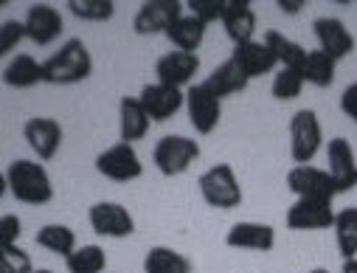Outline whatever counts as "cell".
I'll use <instances>...</instances> for the list:
<instances>
[{
	"label": "cell",
	"instance_id": "6da1fadb",
	"mask_svg": "<svg viewBox=\"0 0 357 273\" xmlns=\"http://www.w3.org/2000/svg\"><path fill=\"white\" fill-rule=\"evenodd\" d=\"M93 73V57L79 37L62 43L45 62H43V82L48 84H79Z\"/></svg>",
	"mask_w": 357,
	"mask_h": 273
},
{
	"label": "cell",
	"instance_id": "7a4b0ae2",
	"mask_svg": "<svg viewBox=\"0 0 357 273\" xmlns=\"http://www.w3.org/2000/svg\"><path fill=\"white\" fill-rule=\"evenodd\" d=\"M6 180H9V192L15 195V200L26 203V206H45L54 200V186H51V175L40 161H12L6 169Z\"/></svg>",
	"mask_w": 357,
	"mask_h": 273
},
{
	"label": "cell",
	"instance_id": "3957f363",
	"mask_svg": "<svg viewBox=\"0 0 357 273\" xmlns=\"http://www.w3.org/2000/svg\"><path fill=\"white\" fill-rule=\"evenodd\" d=\"M197 158H200V144L189 135H177V133H169V135L158 138V144L152 149V163L166 177L189 172Z\"/></svg>",
	"mask_w": 357,
	"mask_h": 273
},
{
	"label": "cell",
	"instance_id": "277c9868",
	"mask_svg": "<svg viewBox=\"0 0 357 273\" xmlns=\"http://www.w3.org/2000/svg\"><path fill=\"white\" fill-rule=\"evenodd\" d=\"M197 186H200L203 200L214 209L228 212L242 203V186H239V177L231 163H214L211 169H206L197 180Z\"/></svg>",
	"mask_w": 357,
	"mask_h": 273
},
{
	"label": "cell",
	"instance_id": "5b68a950",
	"mask_svg": "<svg viewBox=\"0 0 357 273\" xmlns=\"http://www.w3.org/2000/svg\"><path fill=\"white\" fill-rule=\"evenodd\" d=\"M324 147V127L315 110H298L290 119V155L298 166L310 163Z\"/></svg>",
	"mask_w": 357,
	"mask_h": 273
},
{
	"label": "cell",
	"instance_id": "8992f818",
	"mask_svg": "<svg viewBox=\"0 0 357 273\" xmlns=\"http://www.w3.org/2000/svg\"><path fill=\"white\" fill-rule=\"evenodd\" d=\"M96 169H99L102 177L113 180V184H130V180L144 175V166H141V158H138L135 147L124 144V141L99 152L96 155Z\"/></svg>",
	"mask_w": 357,
	"mask_h": 273
},
{
	"label": "cell",
	"instance_id": "52a82bcc",
	"mask_svg": "<svg viewBox=\"0 0 357 273\" xmlns=\"http://www.w3.org/2000/svg\"><path fill=\"white\" fill-rule=\"evenodd\" d=\"M141 108L146 110L149 121H169L181 113V108L186 105V94L177 87H169V84H160V82H149L141 87V96H138Z\"/></svg>",
	"mask_w": 357,
	"mask_h": 273
},
{
	"label": "cell",
	"instance_id": "ba28073f",
	"mask_svg": "<svg viewBox=\"0 0 357 273\" xmlns=\"http://www.w3.org/2000/svg\"><path fill=\"white\" fill-rule=\"evenodd\" d=\"M186 110H189V121L200 135H211L222 119V102L211 94V90L197 82L186 90Z\"/></svg>",
	"mask_w": 357,
	"mask_h": 273
},
{
	"label": "cell",
	"instance_id": "9c48e42d",
	"mask_svg": "<svg viewBox=\"0 0 357 273\" xmlns=\"http://www.w3.org/2000/svg\"><path fill=\"white\" fill-rule=\"evenodd\" d=\"M287 189L296 198H307V200H332L337 195L335 184L326 169H318L312 163L304 166H293L287 172Z\"/></svg>",
	"mask_w": 357,
	"mask_h": 273
},
{
	"label": "cell",
	"instance_id": "30bf717a",
	"mask_svg": "<svg viewBox=\"0 0 357 273\" xmlns=\"http://www.w3.org/2000/svg\"><path fill=\"white\" fill-rule=\"evenodd\" d=\"M87 223L99 237H113V239H124L135 231V220L130 214V209H124L121 203L113 200H99L87 212Z\"/></svg>",
	"mask_w": 357,
	"mask_h": 273
},
{
	"label": "cell",
	"instance_id": "8fae6325",
	"mask_svg": "<svg viewBox=\"0 0 357 273\" xmlns=\"http://www.w3.org/2000/svg\"><path fill=\"white\" fill-rule=\"evenodd\" d=\"M326 163H329L326 172L332 177L337 195H346L357 186V158H354L349 138H332L326 144Z\"/></svg>",
	"mask_w": 357,
	"mask_h": 273
},
{
	"label": "cell",
	"instance_id": "7c38bea8",
	"mask_svg": "<svg viewBox=\"0 0 357 273\" xmlns=\"http://www.w3.org/2000/svg\"><path fill=\"white\" fill-rule=\"evenodd\" d=\"M335 209H332V200H307V198H298L287 214H284V223L290 231H324V228H332L335 226Z\"/></svg>",
	"mask_w": 357,
	"mask_h": 273
},
{
	"label": "cell",
	"instance_id": "4fadbf2b",
	"mask_svg": "<svg viewBox=\"0 0 357 273\" xmlns=\"http://www.w3.org/2000/svg\"><path fill=\"white\" fill-rule=\"evenodd\" d=\"M181 15H183L181 0H146L132 17V29H135V34H144V37L166 34L169 26Z\"/></svg>",
	"mask_w": 357,
	"mask_h": 273
},
{
	"label": "cell",
	"instance_id": "5bb4252c",
	"mask_svg": "<svg viewBox=\"0 0 357 273\" xmlns=\"http://www.w3.org/2000/svg\"><path fill=\"white\" fill-rule=\"evenodd\" d=\"M62 124L48 116H34L23 124V138L40 161H51L62 147Z\"/></svg>",
	"mask_w": 357,
	"mask_h": 273
},
{
	"label": "cell",
	"instance_id": "9a60e30c",
	"mask_svg": "<svg viewBox=\"0 0 357 273\" xmlns=\"http://www.w3.org/2000/svg\"><path fill=\"white\" fill-rule=\"evenodd\" d=\"M23 29H26V40H31L34 45H51L54 40L62 37L65 20H62V12L59 9L45 6V3H34L26 12Z\"/></svg>",
	"mask_w": 357,
	"mask_h": 273
},
{
	"label": "cell",
	"instance_id": "2e32d148",
	"mask_svg": "<svg viewBox=\"0 0 357 273\" xmlns=\"http://www.w3.org/2000/svg\"><path fill=\"white\" fill-rule=\"evenodd\" d=\"M312 34H315L321 51L329 54L335 62L346 59V57L354 51V34H351V31L346 29V23L337 20V17H318V20L312 23Z\"/></svg>",
	"mask_w": 357,
	"mask_h": 273
},
{
	"label": "cell",
	"instance_id": "e0dca14e",
	"mask_svg": "<svg viewBox=\"0 0 357 273\" xmlns=\"http://www.w3.org/2000/svg\"><path fill=\"white\" fill-rule=\"evenodd\" d=\"M197 71H200V57L186 54V51H169L155 62L158 82L169 84V87H177V90H181L183 84H192Z\"/></svg>",
	"mask_w": 357,
	"mask_h": 273
},
{
	"label": "cell",
	"instance_id": "ac0fdd59",
	"mask_svg": "<svg viewBox=\"0 0 357 273\" xmlns=\"http://www.w3.org/2000/svg\"><path fill=\"white\" fill-rule=\"evenodd\" d=\"M225 245L228 248H242V251H261V253H271L276 245V231L273 226L267 223H234L231 231L225 234Z\"/></svg>",
	"mask_w": 357,
	"mask_h": 273
},
{
	"label": "cell",
	"instance_id": "d6986e66",
	"mask_svg": "<svg viewBox=\"0 0 357 273\" xmlns=\"http://www.w3.org/2000/svg\"><path fill=\"white\" fill-rule=\"evenodd\" d=\"M234 65L245 73V79H259V76H267V73H273V68L279 65L276 57L271 54V48H267L264 43L259 40H248L242 45H234V54H231Z\"/></svg>",
	"mask_w": 357,
	"mask_h": 273
},
{
	"label": "cell",
	"instance_id": "ffe728a7",
	"mask_svg": "<svg viewBox=\"0 0 357 273\" xmlns=\"http://www.w3.org/2000/svg\"><path fill=\"white\" fill-rule=\"evenodd\" d=\"M222 29L234 45H242L253 40L256 31V12L248 0H225V12H222Z\"/></svg>",
	"mask_w": 357,
	"mask_h": 273
},
{
	"label": "cell",
	"instance_id": "44dd1931",
	"mask_svg": "<svg viewBox=\"0 0 357 273\" xmlns=\"http://www.w3.org/2000/svg\"><path fill=\"white\" fill-rule=\"evenodd\" d=\"M206 23L203 20H197L195 15H181L172 26H169V31H166V37H169V43L174 45V51H186V54H195L200 45H203V40H206Z\"/></svg>",
	"mask_w": 357,
	"mask_h": 273
},
{
	"label": "cell",
	"instance_id": "7402d4cb",
	"mask_svg": "<svg viewBox=\"0 0 357 273\" xmlns=\"http://www.w3.org/2000/svg\"><path fill=\"white\" fill-rule=\"evenodd\" d=\"M119 119H121V141H124V144L141 141V138L149 133V127H152V121H149L146 110L141 108L138 96H124V99H121V105H119Z\"/></svg>",
	"mask_w": 357,
	"mask_h": 273
},
{
	"label": "cell",
	"instance_id": "603a6c76",
	"mask_svg": "<svg viewBox=\"0 0 357 273\" xmlns=\"http://www.w3.org/2000/svg\"><path fill=\"white\" fill-rule=\"evenodd\" d=\"M203 84L222 102V99H228V96H234V94H242V90L248 87V79H245V73L234 65V59H225V62H220V65L211 71V76H208Z\"/></svg>",
	"mask_w": 357,
	"mask_h": 273
},
{
	"label": "cell",
	"instance_id": "cb8c5ba5",
	"mask_svg": "<svg viewBox=\"0 0 357 273\" xmlns=\"http://www.w3.org/2000/svg\"><path fill=\"white\" fill-rule=\"evenodd\" d=\"M9 87H17V90H29L34 84L43 82V62H37L31 54H17L6 68L0 73Z\"/></svg>",
	"mask_w": 357,
	"mask_h": 273
},
{
	"label": "cell",
	"instance_id": "d4e9b609",
	"mask_svg": "<svg viewBox=\"0 0 357 273\" xmlns=\"http://www.w3.org/2000/svg\"><path fill=\"white\" fill-rule=\"evenodd\" d=\"M267 48H271V54L276 57V62L282 68H296L301 71L304 68V59H307V48L290 37H284L282 31H267L264 40H261Z\"/></svg>",
	"mask_w": 357,
	"mask_h": 273
},
{
	"label": "cell",
	"instance_id": "484cf974",
	"mask_svg": "<svg viewBox=\"0 0 357 273\" xmlns=\"http://www.w3.org/2000/svg\"><path fill=\"white\" fill-rule=\"evenodd\" d=\"M144 273H192V262L169 245H155L144 259Z\"/></svg>",
	"mask_w": 357,
	"mask_h": 273
},
{
	"label": "cell",
	"instance_id": "4316f807",
	"mask_svg": "<svg viewBox=\"0 0 357 273\" xmlns=\"http://www.w3.org/2000/svg\"><path fill=\"white\" fill-rule=\"evenodd\" d=\"M335 242L343 259H357V206H346L335 214Z\"/></svg>",
	"mask_w": 357,
	"mask_h": 273
},
{
	"label": "cell",
	"instance_id": "83f0119b",
	"mask_svg": "<svg viewBox=\"0 0 357 273\" xmlns=\"http://www.w3.org/2000/svg\"><path fill=\"white\" fill-rule=\"evenodd\" d=\"M34 239H37L40 248H45V251H51V253H56V256H65V259L79 248L73 228H68V226H62V223H48V226H43Z\"/></svg>",
	"mask_w": 357,
	"mask_h": 273
},
{
	"label": "cell",
	"instance_id": "f1b7e54d",
	"mask_svg": "<svg viewBox=\"0 0 357 273\" xmlns=\"http://www.w3.org/2000/svg\"><path fill=\"white\" fill-rule=\"evenodd\" d=\"M335 71H337V62L324 54L321 48L318 51H307V59H304V82L307 84H315V87H329L335 82Z\"/></svg>",
	"mask_w": 357,
	"mask_h": 273
},
{
	"label": "cell",
	"instance_id": "f546056e",
	"mask_svg": "<svg viewBox=\"0 0 357 273\" xmlns=\"http://www.w3.org/2000/svg\"><path fill=\"white\" fill-rule=\"evenodd\" d=\"M68 273H105L107 253L102 245H79L68 259Z\"/></svg>",
	"mask_w": 357,
	"mask_h": 273
},
{
	"label": "cell",
	"instance_id": "4dcf8cb0",
	"mask_svg": "<svg viewBox=\"0 0 357 273\" xmlns=\"http://www.w3.org/2000/svg\"><path fill=\"white\" fill-rule=\"evenodd\" d=\"M68 12L84 23H107L116 15L113 0H68Z\"/></svg>",
	"mask_w": 357,
	"mask_h": 273
},
{
	"label": "cell",
	"instance_id": "1f68e13d",
	"mask_svg": "<svg viewBox=\"0 0 357 273\" xmlns=\"http://www.w3.org/2000/svg\"><path fill=\"white\" fill-rule=\"evenodd\" d=\"M304 73L296 71V68H279L276 76H273V84H271V94L273 99L279 102H290V99H298L301 90H304Z\"/></svg>",
	"mask_w": 357,
	"mask_h": 273
},
{
	"label": "cell",
	"instance_id": "d6a6232c",
	"mask_svg": "<svg viewBox=\"0 0 357 273\" xmlns=\"http://www.w3.org/2000/svg\"><path fill=\"white\" fill-rule=\"evenodd\" d=\"M34 265H31V256L23 251V248H6L0 251V273H31Z\"/></svg>",
	"mask_w": 357,
	"mask_h": 273
},
{
	"label": "cell",
	"instance_id": "836d02e7",
	"mask_svg": "<svg viewBox=\"0 0 357 273\" xmlns=\"http://www.w3.org/2000/svg\"><path fill=\"white\" fill-rule=\"evenodd\" d=\"M23 40H26L23 20H6V23H0V59L9 57Z\"/></svg>",
	"mask_w": 357,
	"mask_h": 273
},
{
	"label": "cell",
	"instance_id": "e575fe53",
	"mask_svg": "<svg viewBox=\"0 0 357 273\" xmlns=\"http://www.w3.org/2000/svg\"><path fill=\"white\" fill-rule=\"evenodd\" d=\"M183 6L189 9V15H195L197 20H203L208 26L214 20H222L225 0H189V3H183Z\"/></svg>",
	"mask_w": 357,
	"mask_h": 273
},
{
	"label": "cell",
	"instance_id": "d590c367",
	"mask_svg": "<svg viewBox=\"0 0 357 273\" xmlns=\"http://www.w3.org/2000/svg\"><path fill=\"white\" fill-rule=\"evenodd\" d=\"M20 234H23V223H20L17 214H3L0 217V251L15 248Z\"/></svg>",
	"mask_w": 357,
	"mask_h": 273
},
{
	"label": "cell",
	"instance_id": "8d00e7d4",
	"mask_svg": "<svg viewBox=\"0 0 357 273\" xmlns=\"http://www.w3.org/2000/svg\"><path fill=\"white\" fill-rule=\"evenodd\" d=\"M340 110L357 124V82H351L343 94H340Z\"/></svg>",
	"mask_w": 357,
	"mask_h": 273
},
{
	"label": "cell",
	"instance_id": "74e56055",
	"mask_svg": "<svg viewBox=\"0 0 357 273\" xmlns=\"http://www.w3.org/2000/svg\"><path fill=\"white\" fill-rule=\"evenodd\" d=\"M304 6H307L304 0H279V9H282L284 15H298Z\"/></svg>",
	"mask_w": 357,
	"mask_h": 273
},
{
	"label": "cell",
	"instance_id": "f35d334b",
	"mask_svg": "<svg viewBox=\"0 0 357 273\" xmlns=\"http://www.w3.org/2000/svg\"><path fill=\"white\" fill-rule=\"evenodd\" d=\"M340 273H357V259H343V270Z\"/></svg>",
	"mask_w": 357,
	"mask_h": 273
},
{
	"label": "cell",
	"instance_id": "ab89813d",
	"mask_svg": "<svg viewBox=\"0 0 357 273\" xmlns=\"http://www.w3.org/2000/svg\"><path fill=\"white\" fill-rule=\"evenodd\" d=\"M6 192H9V180H6V172H0V200H3Z\"/></svg>",
	"mask_w": 357,
	"mask_h": 273
},
{
	"label": "cell",
	"instance_id": "60d3db41",
	"mask_svg": "<svg viewBox=\"0 0 357 273\" xmlns=\"http://www.w3.org/2000/svg\"><path fill=\"white\" fill-rule=\"evenodd\" d=\"M31 273H54V270H48V267H37V270H31Z\"/></svg>",
	"mask_w": 357,
	"mask_h": 273
},
{
	"label": "cell",
	"instance_id": "b9f144b4",
	"mask_svg": "<svg viewBox=\"0 0 357 273\" xmlns=\"http://www.w3.org/2000/svg\"><path fill=\"white\" fill-rule=\"evenodd\" d=\"M310 273H332V270H326V267H315V270H310Z\"/></svg>",
	"mask_w": 357,
	"mask_h": 273
},
{
	"label": "cell",
	"instance_id": "7bdbcfd3",
	"mask_svg": "<svg viewBox=\"0 0 357 273\" xmlns=\"http://www.w3.org/2000/svg\"><path fill=\"white\" fill-rule=\"evenodd\" d=\"M0 6H3V0H0Z\"/></svg>",
	"mask_w": 357,
	"mask_h": 273
},
{
	"label": "cell",
	"instance_id": "ee69618b",
	"mask_svg": "<svg viewBox=\"0 0 357 273\" xmlns=\"http://www.w3.org/2000/svg\"><path fill=\"white\" fill-rule=\"evenodd\" d=\"M0 73H3V71H0Z\"/></svg>",
	"mask_w": 357,
	"mask_h": 273
}]
</instances>
